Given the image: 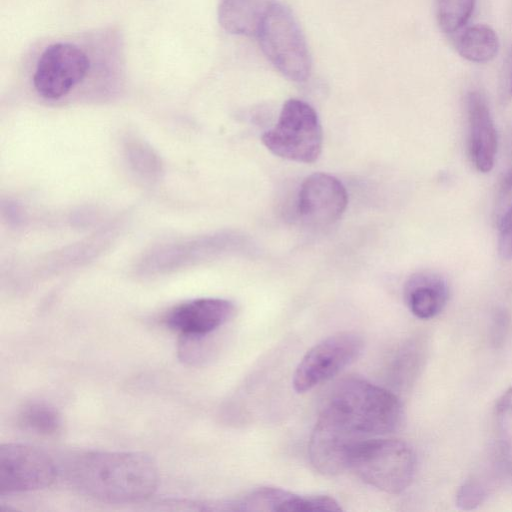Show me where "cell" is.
I'll return each mask as SVG.
<instances>
[{
	"label": "cell",
	"instance_id": "obj_1",
	"mask_svg": "<svg viewBox=\"0 0 512 512\" xmlns=\"http://www.w3.org/2000/svg\"><path fill=\"white\" fill-rule=\"evenodd\" d=\"M58 467L76 492L108 503L143 501L154 494L159 483L155 463L139 452L82 451Z\"/></svg>",
	"mask_w": 512,
	"mask_h": 512
},
{
	"label": "cell",
	"instance_id": "obj_2",
	"mask_svg": "<svg viewBox=\"0 0 512 512\" xmlns=\"http://www.w3.org/2000/svg\"><path fill=\"white\" fill-rule=\"evenodd\" d=\"M321 412L357 441L393 432L403 414L395 394L355 377L333 388Z\"/></svg>",
	"mask_w": 512,
	"mask_h": 512
},
{
	"label": "cell",
	"instance_id": "obj_3",
	"mask_svg": "<svg viewBox=\"0 0 512 512\" xmlns=\"http://www.w3.org/2000/svg\"><path fill=\"white\" fill-rule=\"evenodd\" d=\"M348 469L381 491L399 494L410 486L414 478L416 456L404 441L374 437L354 448Z\"/></svg>",
	"mask_w": 512,
	"mask_h": 512
},
{
	"label": "cell",
	"instance_id": "obj_4",
	"mask_svg": "<svg viewBox=\"0 0 512 512\" xmlns=\"http://www.w3.org/2000/svg\"><path fill=\"white\" fill-rule=\"evenodd\" d=\"M257 37L262 51L285 77L303 82L311 72V57L305 36L292 12L272 1Z\"/></svg>",
	"mask_w": 512,
	"mask_h": 512
},
{
	"label": "cell",
	"instance_id": "obj_5",
	"mask_svg": "<svg viewBox=\"0 0 512 512\" xmlns=\"http://www.w3.org/2000/svg\"><path fill=\"white\" fill-rule=\"evenodd\" d=\"M322 139L317 113L299 99L286 101L275 127L262 135L263 144L274 155L302 163L318 159Z\"/></svg>",
	"mask_w": 512,
	"mask_h": 512
},
{
	"label": "cell",
	"instance_id": "obj_6",
	"mask_svg": "<svg viewBox=\"0 0 512 512\" xmlns=\"http://www.w3.org/2000/svg\"><path fill=\"white\" fill-rule=\"evenodd\" d=\"M364 342L354 331H342L321 340L309 349L298 363L292 378L297 393L310 391L353 363L361 354Z\"/></svg>",
	"mask_w": 512,
	"mask_h": 512
},
{
	"label": "cell",
	"instance_id": "obj_7",
	"mask_svg": "<svg viewBox=\"0 0 512 512\" xmlns=\"http://www.w3.org/2000/svg\"><path fill=\"white\" fill-rule=\"evenodd\" d=\"M59 467L46 452L26 444L0 446V494L10 495L50 487Z\"/></svg>",
	"mask_w": 512,
	"mask_h": 512
},
{
	"label": "cell",
	"instance_id": "obj_8",
	"mask_svg": "<svg viewBox=\"0 0 512 512\" xmlns=\"http://www.w3.org/2000/svg\"><path fill=\"white\" fill-rule=\"evenodd\" d=\"M89 68V58L76 45H50L37 62L33 76L34 87L46 99H59L84 79Z\"/></svg>",
	"mask_w": 512,
	"mask_h": 512
},
{
	"label": "cell",
	"instance_id": "obj_9",
	"mask_svg": "<svg viewBox=\"0 0 512 512\" xmlns=\"http://www.w3.org/2000/svg\"><path fill=\"white\" fill-rule=\"evenodd\" d=\"M348 194L336 177L326 173L308 176L298 194V213L312 226H327L336 222L344 213Z\"/></svg>",
	"mask_w": 512,
	"mask_h": 512
},
{
	"label": "cell",
	"instance_id": "obj_10",
	"mask_svg": "<svg viewBox=\"0 0 512 512\" xmlns=\"http://www.w3.org/2000/svg\"><path fill=\"white\" fill-rule=\"evenodd\" d=\"M235 314L233 302L222 298H197L168 310L163 324L185 336H208L225 325Z\"/></svg>",
	"mask_w": 512,
	"mask_h": 512
},
{
	"label": "cell",
	"instance_id": "obj_11",
	"mask_svg": "<svg viewBox=\"0 0 512 512\" xmlns=\"http://www.w3.org/2000/svg\"><path fill=\"white\" fill-rule=\"evenodd\" d=\"M469 127L468 149L475 168L482 173L492 170L498 138L495 124L485 97L471 91L466 98Z\"/></svg>",
	"mask_w": 512,
	"mask_h": 512
},
{
	"label": "cell",
	"instance_id": "obj_12",
	"mask_svg": "<svg viewBox=\"0 0 512 512\" xmlns=\"http://www.w3.org/2000/svg\"><path fill=\"white\" fill-rule=\"evenodd\" d=\"M449 296L446 280L439 274L422 271L409 277L404 299L410 312L419 319H431L445 307Z\"/></svg>",
	"mask_w": 512,
	"mask_h": 512
},
{
	"label": "cell",
	"instance_id": "obj_13",
	"mask_svg": "<svg viewBox=\"0 0 512 512\" xmlns=\"http://www.w3.org/2000/svg\"><path fill=\"white\" fill-rule=\"evenodd\" d=\"M271 2L270 0H222L218 11L219 22L229 33L257 36Z\"/></svg>",
	"mask_w": 512,
	"mask_h": 512
},
{
	"label": "cell",
	"instance_id": "obj_14",
	"mask_svg": "<svg viewBox=\"0 0 512 512\" xmlns=\"http://www.w3.org/2000/svg\"><path fill=\"white\" fill-rule=\"evenodd\" d=\"M499 39L487 25L477 24L466 28L456 41L458 53L468 61L486 63L499 51Z\"/></svg>",
	"mask_w": 512,
	"mask_h": 512
},
{
	"label": "cell",
	"instance_id": "obj_15",
	"mask_svg": "<svg viewBox=\"0 0 512 512\" xmlns=\"http://www.w3.org/2000/svg\"><path fill=\"white\" fill-rule=\"evenodd\" d=\"M18 424L33 434L54 437L61 432L63 423L55 407L44 401H32L20 410Z\"/></svg>",
	"mask_w": 512,
	"mask_h": 512
},
{
	"label": "cell",
	"instance_id": "obj_16",
	"mask_svg": "<svg viewBox=\"0 0 512 512\" xmlns=\"http://www.w3.org/2000/svg\"><path fill=\"white\" fill-rule=\"evenodd\" d=\"M494 424L499 457L512 475V386L496 404Z\"/></svg>",
	"mask_w": 512,
	"mask_h": 512
},
{
	"label": "cell",
	"instance_id": "obj_17",
	"mask_svg": "<svg viewBox=\"0 0 512 512\" xmlns=\"http://www.w3.org/2000/svg\"><path fill=\"white\" fill-rule=\"evenodd\" d=\"M475 0H437V19L445 33H453L470 18Z\"/></svg>",
	"mask_w": 512,
	"mask_h": 512
},
{
	"label": "cell",
	"instance_id": "obj_18",
	"mask_svg": "<svg viewBox=\"0 0 512 512\" xmlns=\"http://www.w3.org/2000/svg\"><path fill=\"white\" fill-rule=\"evenodd\" d=\"M512 215V169L502 179L494 205V219L499 226Z\"/></svg>",
	"mask_w": 512,
	"mask_h": 512
},
{
	"label": "cell",
	"instance_id": "obj_19",
	"mask_svg": "<svg viewBox=\"0 0 512 512\" xmlns=\"http://www.w3.org/2000/svg\"><path fill=\"white\" fill-rule=\"evenodd\" d=\"M486 497V487L478 478L466 480L457 493V505L461 509H473Z\"/></svg>",
	"mask_w": 512,
	"mask_h": 512
},
{
	"label": "cell",
	"instance_id": "obj_20",
	"mask_svg": "<svg viewBox=\"0 0 512 512\" xmlns=\"http://www.w3.org/2000/svg\"><path fill=\"white\" fill-rule=\"evenodd\" d=\"M498 228V253L505 260H512V215Z\"/></svg>",
	"mask_w": 512,
	"mask_h": 512
},
{
	"label": "cell",
	"instance_id": "obj_21",
	"mask_svg": "<svg viewBox=\"0 0 512 512\" xmlns=\"http://www.w3.org/2000/svg\"><path fill=\"white\" fill-rule=\"evenodd\" d=\"M510 73H511V91H512V51L510 56Z\"/></svg>",
	"mask_w": 512,
	"mask_h": 512
}]
</instances>
